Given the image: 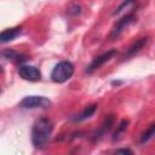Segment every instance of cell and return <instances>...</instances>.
Instances as JSON below:
<instances>
[{"label": "cell", "mask_w": 155, "mask_h": 155, "mask_svg": "<svg viewBox=\"0 0 155 155\" xmlns=\"http://www.w3.org/2000/svg\"><path fill=\"white\" fill-rule=\"evenodd\" d=\"M53 131V124L47 117H39L31 128V142L38 149H42L48 143Z\"/></svg>", "instance_id": "obj_1"}, {"label": "cell", "mask_w": 155, "mask_h": 155, "mask_svg": "<svg viewBox=\"0 0 155 155\" xmlns=\"http://www.w3.org/2000/svg\"><path fill=\"white\" fill-rule=\"evenodd\" d=\"M127 126H128V120H121V121H120V124H119V126H117V130H116V131H115V133H114L113 139H114V140L119 139L120 134H121V133H124V131H126Z\"/></svg>", "instance_id": "obj_13"}, {"label": "cell", "mask_w": 155, "mask_h": 155, "mask_svg": "<svg viewBox=\"0 0 155 155\" xmlns=\"http://www.w3.org/2000/svg\"><path fill=\"white\" fill-rule=\"evenodd\" d=\"M154 133H155V125H154V124H151V125L149 126V128H148V130L142 134V137H140V143H142V144L147 143L149 139H151V138H153Z\"/></svg>", "instance_id": "obj_12"}, {"label": "cell", "mask_w": 155, "mask_h": 155, "mask_svg": "<svg viewBox=\"0 0 155 155\" xmlns=\"http://www.w3.org/2000/svg\"><path fill=\"white\" fill-rule=\"evenodd\" d=\"M116 53H117V52H116V50H109V51H107L105 53H103V54H101V56L96 57V58L91 62V64L87 67L86 71H87V73H93L94 70L99 69V68H101L105 62L110 61V59H111Z\"/></svg>", "instance_id": "obj_5"}, {"label": "cell", "mask_w": 155, "mask_h": 155, "mask_svg": "<svg viewBox=\"0 0 155 155\" xmlns=\"http://www.w3.org/2000/svg\"><path fill=\"white\" fill-rule=\"evenodd\" d=\"M0 71H1V67H0Z\"/></svg>", "instance_id": "obj_17"}, {"label": "cell", "mask_w": 155, "mask_h": 155, "mask_svg": "<svg viewBox=\"0 0 155 155\" xmlns=\"http://www.w3.org/2000/svg\"><path fill=\"white\" fill-rule=\"evenodd\" d=\"M18 74L22 79L28 80V81H38L41 79V73L39 68L34 65H27V64H21L18 67Z\"/></svg>", "instance_id": "obj_4"}, {"label": "cell", "mask_w": 155, "mask_h": 155, "mask_svg": "<svg viewBox=\"0 0 155 155\" xmlns=\"http://www.w3.org/2000/svg\"><path fill=\"white\" fill-rule=\"evenodd\" d=\"M74 74V65L68 61H62L54 65L51 73V79L53 82L62 84L69 80Z\"/></svg>", "instance_id": "obj_2"}, {"label": "cell", "mask_w": 155, "mask_h": 155, "mask_svg": "<svg viewBox=\"0 0 155 155\" xmlns=\"http://www.w3.org/2000/svg\"><path fill=\"white\" fill-rule=\"evenodd\" d=\"M21 31H22V30H21L19 27L5 29L4 31L0 33V42H8V41H12L13 39H16V38L21 34Z\"/></svg>", "instance_id": "obj_9"}, {"label": "cell", "mask_w": 155, "mask_h": 155, "mask_svg": "<svg viewBox=\"0 0 155 155\" xmlns=\"http://www.w3.org/2000/svg\"><path fill=\"white\" fill-rule=\"evenodd\" d=\"M133 21H134V16H133V15H126V16H124L121 19H119L117 23L114 25V28H113V30H111L110 39H111V40H115V39L124 31V29H126Z\"/></svg>", "instance_id": "obj_6"}, {"label": "cell", "mask_w": 155, "mask_h": 155, "mask_svg": "<svg viewBox=\"0 0 155 155\" xmlns=\"http://www.w3.org/2000/svg\"><path fill=\"white\" fill-rule=\"evenodd\" d=\"M148 42V38H140L138 40H136L128 48H127V53H126V57H132L133 54H136L138 51H140Z\"/></svg>", "instance_id": "obj_10"}, {"label": "cell", "mask_w": 155, "mask_h": 155, "mask_svg": "<svg viewBox=\"0 0 155 155\" xmlns=\"http://www.w3.org/2000/svg\"><path fill=\"white\" fill-rule=\"evenodd\" d=\"M134 1H136V0H124V1H122V4H120V5H119V7L113 12V15H114V16H116V15L121 13L124 10H126V8H128L130 6H132V5L134 4Z\"/></svg>", "instance_id": "obj_14"}, {"label": "cell", "mask_w": 155, "mask_h": 155, "mask_svg": "<svg viewBox=\"0 0 155 155\" xmlns=\"http://www.w3.org/2000/svg\"><path fill=\"white\" fill-rule=\"evenodd\" d=\"M68 12H69L71 16H78V15H80V13H81V7H80L79 5L74 4V5H71V6L69 7Z\"/></svg>", "instance_id": "obj_15"}, {"label": "cell", "mask_w": 155, "mask_h": 155, "mask_svg": "<svg viewBox=\"0 0 155 155\" xmlns=\"http://www.w3.org/2000/svg\"><path fill=\"white\" fill-rule=\"evenodd\" d=\"M116 154H133V153L130 149H119L116 150Z\"/></svg>", "instance_id": "obj_16"}, {"label": "cell", "mask_w": 155, "mask_h": 155, "mask_svg": "<svg viewBox=\"0 0 155 155\" xmlns=\"http://www.w3.org/2000/svg\"><path fill=\"white\" fill-rule=\"evenodd\" d=\"M114 115H108L105 119H104V121H103V124L99 126V128L97 130V132L94 133V137H93V142H97V140H99L110 128H111V126L114 125Z\"/></svg>", "instance_id": "obj_7"}, {"label": "cell", "mask_w": 155, "mask_h": 155, "mask_svg": "<svg viewBox=\"0 0 155 155\" xmlns=\"http://www.w3.org/2000/svg\"><path fill=\"white\" fill-rule=\"evenodd\" d=\"M96 110H97V104L88 105V107H86V108L84 109V111H82L80 115H78L74 120H75V121H84V120H86V119L91 117V116L94 114V111H96Z\"/></svg>", "instance_id": "obj_11"}, {"label": "cell", "mask_w": 155, "mask_h": 155, "mask_svg": "<svg viewBox=\"0 0 155 155\" xmlns=\"http://www.w3.org/2000/svg\"><path fill=\"white\" fill-rule=\"evenodd\" d=\"M51 105V101L44 96H28L19 102V107L23 109H45Z\"/></svg>", "instance_id": "obj_3"}, {"label": "cell", "mask_w": 155, "mask_h": 155, "mask_svg": "<svg viewBox=\"0 0 155 155\" xmlns=\"http://www.w3.org/2000/svg\"><path fill=\"white\" fill-rule=\"evenodd\" d=\"M1 56L4 58H6L7 61H11L13 63H23L24 61L28 59V56L24 54V53H21L18 51H15V50H5L1 52Z\"/></svg>", "instance_id": "obj_8"}]
</instances>
